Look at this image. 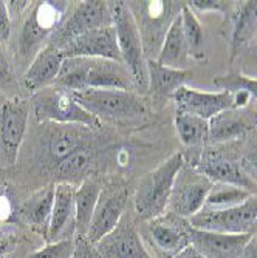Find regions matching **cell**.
<instances>
[{"label":"cell","instance_id":"obj_2","mask_svg":"<svg viewBox=\"0 0 257 258\" xmlns=\"http://www.w3.org/2000/svg\"><path fill=\"white\" fill-rule=\"evenodd\" d=\"M184 164L183 153L175 152L166 161H163L157 169L141 178L133 197L135 214L139 220L147 223L165 215L169 206L175 176Z\"/></svg>","mask_w":257,"mask_h":258},{"label":"cell","instance_id":"obj_30","mask_svg":"<svg viewBox=\"0 0 257 258\" xmlns=\"http://www.w3.org/2000/svg\"><path fill=\"white\" fill-rule=\"evenodd\" d=\"M251 195L248 190H243L240 187L236 185H228V184H214L213 190L209 192L208 200L204 207L208 209H214V210H220V209H229L242 204L243 201H246Z\"/></svg>","mask_w":257,"mask_h":258},{"label":"cell","instance_id":"obj_46","mask_svg":"<svg viewBox=\"0 0 257 258\" xmlns=\"http://www.w3.org/2000/svg\"><path fill=\"white\" fill-rule=\"evenodd\" d=\"M252 124H254V128H257V113H254L252 116Z\"/></svg>","mask_w":257,"mask_h":258},{"label":"cell","instance_id":"obj_9","mask_svg":"<svg viewBox=\"0 0 257 258\" xmlns=\"http://www.w3.org/2000/svg\"><path fill=\"white\" fill-rule=\"evenodd\" d=\"M31 102L19 96L0 107V167H13L27 135Z\"/></svg>","mask_w":257,"mask_h":258},{"label":"cell","instance_id":"obj_15","mask_svg":"<svg viewBox=\"0 0 257 258\" xmlns=\"http://www.w3.org/2000/svg\"><path fill=\"white\" fill-rule=\"evenodd\" d=\"M96 247L102 258H153L133 220L127 215L109 235L96 243Z\"/></svg>","mask_w":257,"mask_h":258},{"label":"cell","instance_id":"obj_8","mask_svg":"<svg viewBox=\"0 0 257 258\" xmlns=\"http://www.w3.org/2000/svg\"><path fill=\"white\" fill-rule=\"evenodd\" d=\"M214 182L195 167L184 164L175 176L168 210L171 215L189 220L204 207Z\"/></svg>","mask_w":257,"mask_h":258},{"label":"cell","instance_id":"obj_31","mask_svg":"<svg viewBox=\"0 0 257 258\" xmlns=\"http://www.w3.org/2000/svg\"><path fill=\"white\" fill-rule=\"evenodd\" d=\"M180 17H181L183 34L189 48V56H198L203 46V28L200 25V22L188 4L183 5L180 11Z\"/></svg>","mask_w":257,"mask_h":258},{"label":"cell","instance_id":"obj_19","mask_svg":"<svg viewBox=\"0 0 257 258\" xmlns=\"http://www.w3.org/2000/svg\"><path fill=\"white\" fill-rule=\"evenodd\" d=\"M55 194L56 184H46L17 207L19 224H27L31 230L39 233L45 240V243L46 238H48V229L55 206Z\"/></svg>","mask_w":257,"mask_h":258},{"label":"cell","instance_id":"obj_43","mask_svg":"<svg viewBox=\"0 0 257 258\" xmlns=\"http://www.w3.org/2000/svg\"><path fill=\"white\" fill-rule=\"evenodd\" d=\"M174 258H204L198 250H195L192 246H188L186 249H183L181 252H178Z\"/></svg>","mask_w":257,"mask_h":258},{"label":"cell","instance_id":"obj_27","mask_svg":"<svg viewBox=\"0 0 257 258\" xmlns=\"http://www.w3.org/2000/svg\"><path fill=\"white\" fill-rule=\"evenodd\" d=\"M252 118L249 119L246 114L237 110H226L216 118L209 121V139L211 143H226V141H234L252 128Z\"/></svg>","mask_w":257,"mask_h":258},{"label":"cell","instance_id":"obj_23","mask_svg":"<svg viewBox=\"0 0 257 258\" xmlns=\"http://www.w3.org/2000/svg\"><path fill=\"white\" fill-rule=\"evenodd\" d=\"M102 187L93 178L84 179L75 194V237H87Z\"/></svg>","mask_w":257,"mask_h":258},{"label":"cell","instance_id":"obj_39","mask_svg":"<svg viewBox=\"0 0 257 258\" xmlns=\"http://www.w3.org/2000/svg\"><path fill=\"white\" fill-rule=\"evenodd\" d=\"M11 17L7 8V2L0 0V43L8 42L11 36Z\"/></svg>","mask_w":257,"mask_h":258},{"label":"cell","instance_id":"obj_45","mask_svg":"<svg viewBox=\"0 0 257 258\" xmlns=\"http://www.w3.org/2000/svg\"><path fill=\"white\" fill-rule=\"evenodd\" d=\"M249 233H251V235H255V237H257V221H255V223L252 224V227H251Z\"/></svg>","mask_w":257,"mask_h":258},{"label":"cell","instance_id":"obj_28","mask_svg":"<svg viewBox=\"0 0 257 258\" xmlns=\"http://www.w3.org/2000/svg\"><path fill=\"white\" fill-rule=\"evenodd\" d=\"M93 164V150L88 144L78 149L73 155L64 159L58 167L53 169L55 176L59 182H68L73 185H79L84 179L88 178V172Z\"/></svg>","mask_w":257,"mask_h":258},{"label":"cell","instance_id":"obj_16","mask_svg":"<svg viewBox=\"0 0 257 258\" xmlns=\"http://www.w3.org/2000/svg\"><path fill=\"white\" fill-rule=\"evenodd\" d=\"M61 51L65 59L91 57V59H109L123 63V56L120 51L113 27H106L85 33L78 39L67 43Z\"/></svg>","mask_w":257,"mask_h":258},{"label":"cell","instance_id":"obj_11","mask_svg":"<svg viewBox=\"0 0 257 258\" xmlns=\"http://www.w3.org/2000/svg\"><path fill=\"white\" fill-rule=\"evenodd\" d=\"M257 221V195H251L246 201L229 209L203 207L197 215L188 220L189 226L200 230H213L222 233H249Z\"/></svg>","mask_w":257,"mask_h":258},{"label":"cell","instance_id":"obj_13","mask_svg":"<svg viewBox=\"0 0 257 258\" xmlns=\"http://www.w3.org/2000/svg\"><path fill=\"white\" fill-rule=\"evenodd\" d=\"M181 218H178L180 221ZM174 218L161 215L146 223L144 238L155 252L153 258H174L178 252L191 246L188 226L189 223L178 224Z\"/></svg>","mask_w":257,"mask_h":258},{"label":"cell","instance_id":"obj_47","mask_svg":"<svg viewBox=\"0 0 257 258\" xmlns=\"http://www.w3.org/2000/svg\"><path fill=\"white\" fill-rule=\"evenodd\" d=\"M255 37H257V30H255Z\"/></svg>","mask_w":257,"mask_h":258},{"label":"cell","instance_id":"obj_38","mask_svg":"<svg viewBox=\"0 0 257 258\" xmlns=\"http://www.w3.org/2000/svg\"><path fill=\"white\" fill-rule=\"evenodd\" d=\"M239 162H240V167L243 169V172L257 185V149H252L248 153H245Z\"/></svg>","mask_w":257,"mask_h":258},{"label":"cell","instance_id":"obj_10","mask_svg":"<svg viewBox=\"0 0 257 258\" xmlns=\"http://www.w3.org/2000/svg\"><path fill=\"white\" fill-rule=\"evenodd\" d=\"M106 27H112L109 2H101V0L79 2L50 37L48 43L62 50L67 43L78 39L79 36Z\"/></svg>","mask_w":257,"mask_h":258},{"label":"cell","instance_id":"obj_42","mask_svg":"<svg viewBox=\"0 0 257 258\" xmlns=\"http://www.w3.org/2000/svg\"><path fill=\"white\" fill-rule=\"evenodd\" d=\"M239 258H257V237L255 235H251V238L246 241Z\"/></svg>","mask_w":257,"mask_h":258},{"label":"cell","instance_id":"obj_20","mask_svg":"<svg viewBox=\"0 0 257 258\" xmlns=\"http://www.w3.org/2000/svg\"><path fill=\"white\" fill-rule=\"evenodd\" d=\"M65 57L62 51L52 43H46L43 48L34 56L28 65L25 75L22 78V84L31 95L53 87L64 63Z\"/></svg>","mask_w":257,"mask_h":258},{"label":"cell","instance_id":"obj_32","mask_svg":"<svg viewBox=\"0 0 257 258\" xmlns=\"http://www.w3.org/2000/svg\"><path fill=\"white\" fill-rule=\"evenodd\" d=\"M214 84L223 91H246L251 99H257V79L246 78L243 75H225L216 78Z\"/></svg>","mask_w":257,"mask_h":258},{"label":"cell","instance_id":"obj_18","mask_svg":"<svg viewBox=\"0 0 257 258\" xmlns=\"http://www.w3.org/2000/svg\"><path fill=\"white\" fill-rule=\"evenodd\" d=\"M191 246L204 258H239L251 233H222L188 226Z\"/></svg>","mask_w":257,"mask_h":258},{"label":"cell","instance_id":"obj_29","mask_svg":"<svg viewBox=\"0 0 257 258\" xmlns=\"http://www.w3.org/2000/svg\"><path fill=\"white\" fill-rule=\"evenodd\" d=\"M175 128L181 144L186 147H201L209 139V121L186 113H177Z\"/></svg>","mask_w":257,"mask_h":258},{"label":"cell","instance_id":"obj_26","mask_svg":"<svg viewBox=\"0 0 257 258\" xmlns=\"http://www.w3.org/2000/svg\"><path fill=\"white\" fill-rule=\"evenodd\" d=\"M188 59H189V48L183 34L181 17L178 14L171 23V27L166 33V37L163 40L157 62L169 68L186 70Z\"/></svg>","mask_w":257,"mask_h":258},{"label":"cell","instance_id":"obj_21","mask_svg":"<svg viewBox=\"0 0 257 258\" xmlns=\"http://www.w3.org/2000/svg\"><path fill=\"white\" fill-rule=\"evenodd\" d=\"M195 169L198 172H201L203 175H206L214 184L236 185L243 190H248L249 194L257 192V185L243 172V169L240 167V162L231 159V158H226L222 155L206 153L201 156Z\"/></svg>","mask_w":257,"mask_h":258},{"label":"cell","instance_id":"obj_3","mask_svg":"<svg viewBox=\"0 0 257 258\" xmlns=\"http://www.w3.org/2000/svg\"><path fill=\"white\" fill-rule=\"evenodd\" d=\"M112 14V27L118 40V46L123 56V63L129 70L135 88L139 93L149 91L147 59L143 48V40L133 14L127 2H109Z\"/></svg>","mask_w":257,"mask_h":258},{"label":"cell","instance_id":"obj_5","mask_svg":"<svg viewBox=\"0 0 257 258\" xmlns=\"http://www.w3.org/2000/svg\"><path fill=\"white\" fill-rule=\"evenodd\" d=\"M70 2H36L23 22L19 34V62L27 63L50 42V37L62 25Z\"/></svg>","mask_w":257,"mask_h":258},{"label":"cell","instance_id":"obj_6","mask_svg":"<svg viewBox=\"0 0 257 258\" xmlns=\"http://www.w3.org/2000/svg\"><path fill=\"white\" fill-rule=\"evenodd\" d=\"M31 110L39 124L84 125L90 130H99L102 122L84 110L70 91L56 85L45 88L31 98Z\"/></svg>","mask_w":257,"mask_h":258},{"label":"cell","instance_id":"obj_22","mask_svg":"<svg viewBox=\"0 0 257 258\" xmlns=\"http://www.w3.org/2000/svg\"><path fill=\"white\" fill-rule=\"evenodd\" d=\"M75 194L76 185L68 182H58L55 194V206L48 229V238L46 243H55L67 237L65 232L70 229L75 233Z\"/></svg>","mask_w":257,"mask_h":258},{"label":"cell","instance_id":"obj_24","mask_svg":"<svg viewBox=\"0 0 257 258\" xmlns=\"http://www.w3.org/2000/svg\"><path fill=\"white\" fill-rule=\"evenodd\" d=\"M147 75H149V91L153 96L168 98L186 87L192 76L189 70H175L161 65L157 60H147Z\"/></svg>","mask_w":257,"mask_h":258},{"label":"cell","instance_id":"obj_25","mask_svg":"<svg viewBox=\"0 0 257 258\" xmlns=\"http://www.w3.org/2000/svg\"><path fill=\"white\" fill-rule=\"evenodd\" d=\"M255 30H257V0L237 4L234 10V17H232L231 59H234L255 37Z\"/></svg>","mask_w":257,"mask_h":258},{"label":"cell","instance_id":"obj_44","mask_svg":"<svg viewBox=\"0 0 257 258\" xmlns=\"http://www.w3.org/2000/svg\"><path fill=\"white\" fill-rule=\"evenodd\" d=\"M249 59L257 65V39L252 42L251 48H249Z\"/></svg>","mask_w":257,"mask_h":258},{"label":"cell","instance_id":"obj_40","mask_svg":"<svg viewBox=\"0 0 257 258\" xmlns=\"http://www.w3.org/2000/svg\"><path fill=\"white\" fill-rule=\"evenodd\" d=\"M189 8H195L198 11H222L225 2H216V0H192L188 2Z\"/></svg>","mask_w":257,"mask_h":258},{"label":"cell","instance_id":"obj_1","mask_svg":"<svg viewBox=\"0 0 257 258\" xmlns=\"http://www.w3.org/2000/svg\"><path fill=\"white\" fill-rule=\"evenodd\" d=\"M55 85L67 91L87 88H116L133 91L135 88L133 79L124 63L91 57L65 59Z\"/></svg>","mask_w":257,"mask_h":258},{"label":"cell","instance_id":"obj_41","mask_svg":"<svg viewBox=\"0 0 257 258\" xmlns=\"http://www.w3.org/2000/svg\"><path fill=\"white\" fill-rule=\"evenodd\" d=\"M31 4L33 2H27V0H22V2H7V8H8L11 20L19 17L25 10L31 8Z\"/></svg>","mask_w":257,"mask_h":258},{"label":"cell","instance_id":"obj_7","mask_svg":"<svg viewBox=\"0 0 257 258\" xmlns=\"http://www.w3.org/2000/svg\"><path fill=\"white\" fill-rule=\"evenodd\" d=\"M141 34L147 60H157L163 40L174 19L180 14L181 2H127Z\"/></svg>","mask_w":257,"mask_h":258},{"label":"cell","instance_id":"obj_35","mask_svg":"<svg viewBox=\"0 0 257 258\" xmlns=\"http://www.w3.org/2000/svg\"><path fill=\"white\" fill-rule=\"evenodd\" d=\"M8 223H19L17 207L10 187H0V227Z\"/></svg>","mask_w":257,"mask_h":258},{"label":"cell","instance_id":"obj_37","mask_svg":"<svg viewBox=\"0 0 257 258\" xmlns=\"http://www.w3.org/2000/svg\"><path fill=\"white\" fill-rule=\"evenodd\" d=\"M19 243L17 233L0 229V258H10Z\"/></svg>","mask_w":257,"mask_h":258},{"label":"cell","instance_id":"obj_14","mask_svg":"<svg viewBox=\"0 0 257 258\" xmlns=\"http://www.w3.org/2000/svg\"><path fill=\"white\" fill-rule=\"evenodd\" d=\"M172 98L177 105V113L192 114L204 121H211L217 114L234 108L232 93L223 90L209 93L189 87H181Z\"/></svg>","mask_w":257,"mask_h":258},{"label":"cell","instance_id":"obj_34","mask_svg":"<svg viewBox=\"0 0 257 258\" xmlns=\"http://www.w3.org/2000/svg\"><path fill=\"white\" fill-rule=\"evenodd\" d=\"M17 90H19V81L16 72L11 62L8 60L7 54L4 53V50L0 48V91L8 93V95H13V98H16Z\"/></svg>","mask_w":257,"mask_h":258},{"label":"cell","instance_id":"obj_4","mask_svg":"<svg viewBox=\"0 0 257 258\" xmlns=\"http://www.w3.org/2000/svg\"><path fill=\"white\" fill-rule=\"evenodd\" d=\"M75 101L90 114L102 121H133L146 113L141 96L135 91L116 88H87L70 91Z\"/></svg>","mask_w":257,"mask_h":258},{"label":"cell","instance_id":"obj_17","mask_svg":"<svg viewBox=\"0 0 257 258\" xmlns=\"http://www.w3.org/2000/svg\"><path fill=\"white\" fill-rule=\"evenodd\" d=\"M91 132L93 130L84 125L50 124L43 135L45 156L48 159L50 166L53 169L58 167L64 159L73 155L82 146L88 144Z\"/></svg>","mask_w":257,"mask_h":258},{"label":"cell","instance_id":"obj_12","mask_svg":"<svg viewBox=\"0 0 257 258\" xmlns=\"http://www.w3.org/2000/svg\"><path fill=\"white\" fill-rule=\"evenodd\" d=\"M127 204V190L120 185H109L101 190L95 214H93L87 240L96 244L120 224Z\"/></svg>","mask_w":257,"mask_h":258},{"label":"cell","instance_id":"obj_36","mask_svg":"<svg viewBox=\"0 0 257 258\" xmlns=\"http://www.w3.org/2000/svg\"><path fill=\"white\" fill-rule=\"evenodd\" d=\"M72 258H102L96 244L87 240V237H75V249Z\"/></svg>","mask_w":257,"mask_h":258},{"label":"cell","instance_id":"obj_33","mask_svg":"<svg viewBox=\"0 0 257 258\" xmlns=\"http://www.w3.org/2000/svg\"><path fill=\"white\" fill-rule=\"evenodd\" d=\"M75 249V237L64 238L55 243H46L43 247L34 250L27 258H72Z\"/></svg>","mask_w":257,"mask_h":258}]
</instances>
